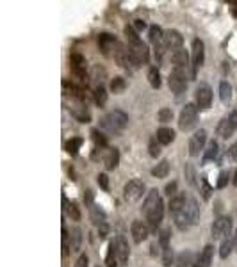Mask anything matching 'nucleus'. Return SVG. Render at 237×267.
<instances>
[{
    "label": "nucleus",
    "instance_id": "obj_54",
    "mask_svg": "<svg viewBox=\"0 0 237 267\" xmlns=\"http://www.w3.org/2000/svg\"><path fill=\"white\" fill-rule=\"evenodd\" d=\"M107 235H109V224L107 222H103V224H100L98 226V237L100 239H105Z\"/></svg>",
    "mask_w": 237,
    "mask_h": 267
},
{
    "label": "nucleus",
    "instance_id": "obj_45",
    "mask_svg": "<svg viewBox=\"0 0 237 267\" xmlns=\"http://www.w3.org/2000/svg\"><path fill=\"white\" fill-rule=\"evenodd\" d=\"M157 118H159V121H161V123H168V121L173 120V111H171V109H168V107H164V109H161V111H159Z\"/></svg>",
    "mask_w": 237,
    "mask_h": 267
},
{
    "label": "nucleus",
    "instance_id": "obj_11",
    "mask_svg": "<svg viewBox=\"0 0 237 267\" xmlns=\"http://www.w3.org/2000/svg\"><path fill=\"white\" fill-rule=\"evenodd\" d=\"M216 130H218V135H221L223 139L232 137L234 132L237 130V111H232L228 116H225Z\"/></svg>",
    "mask_w": 237,
    "mask_h": 267
},
{
    "label": "nucleus",
    "instance_id": "obj_14",
    "mask_svg": "<svg viewBox=\"0 0 237 267\" xmlns=\"http://www.w3.org/2000/svg\"><path fill=\"white\" fill-rule=\"evenodd\" d=\"M116 44H118V40L112 34H109V32H102V34L98 36V48L100 52H102V55H105V57H111L112 53H114Z\"/></svg>",
    "mask_w": 237,
    "mask_h": 267
},
{
    "label": "nucleus",
    "instance_id": "obj_39",
    "mask_svg": "<svg viewBox=\"0 0 237 267\" xmlns=\"http://www.w3.org/2000/svg\"><path fill=\"white\" fill-rule=\"evenodd\" d=\"M111 91L114 94H121L123 91H125V88H127V82H125V79L123 77H114V79L111 80Z\"/></svg>",
    "mask_w": 237,
    "mask_h": 267
},
{
    "label": "nucleus",
    "instance_id": "obj_20",
    "mask_svg": "<svg viewBox=\"0 0 237 267\" xmlns=\"http://www.w3.org/2000/svg\"><path fill=\"white\" fill-rule=\"evenodd\" d=\"M112 57H114V61H116L118 66L129 68V46H125L123 43L118 41L116 48H114V53H112Z\"/></svg>",
    "mask_w": 237,
    "mask_h": 267
},
{
    "label": "nucleus",
    "instance_id": "obj_53",
    "mask_svg": "<svg viewBox=\"0 0 237 267\" xmlns=\"http://www.w3.org/2000/svg\"><path fill=\"white\" fill-rule=\"evenodd\" d=\"M166 194L170 196V198H173V196H177L179 194V192H177V182H171V183H168V185H166Z\"/></svg>",
    "mask_w": 237,
    "mask_h": 267
},
{
    "label": "nucleus",
    "instance_id": "obj_32",
    "mask_svg": "<svg viewBox=\"0 0 237 267\" xmlns=\"http://www.w3.org/2000/svg\"><path fill=\"white\" fill-rule=\"evenodd\" d=\"M90 218H91V221H93V224H96V226H100V224H103L105 222V212H103L100 207H96V205H93L90 209Z\"/></svg>",
    "mask_w": 237,
    "mask_h": 267
},
{
    "label": "nucleus",
    "instance_id": "obj_34",
    "mask_svg": "<svg viewBox=\"0 0 237 267\" xmlns=\"http://www.w3.org/2000/svg\"><path fill=\"white\" fill-rule=\"evenodd\" d=\"M168 173H170V162H168L166 159L161 160V162L152 169V175L155 178H166L168 177Z\"/></svg>",
    "mask_w": 237,
    "mask_h": 267
},
{
    "label": "nucleus",
    "instance_id": "obj_44",
    "mask_svg": "<svg viewBox=\"0 0 237 267\" xmlns=\"http://www.w3.org/2000/svg\"><path fill=\"white\" fill-rule=\"evenodd\" d=\"M170 237H171V230H170V228H164V230L159 233V246H161L162 249L170 248Z\"/></svg>",
    "mask_w": 237,
    "mask_h": 267
},
{
    "label": "nucleus",
    "instance_id": "obj_60",
    "mask_svg": "<svg viewBox=\"0 0 237 267\" xmlns=\"http://www.w3.org/2000/svg\"><path fill=\"white\" fill-rule=\"evenodd\" d=\"M232 14H234V18H237V7L232 9Z\"/></svg>",
    "mask_w": 237,
    "mask_h": 267
},
{
    "label": "nucleus",
    "instance_id": "obj_43",
    "mask_svg": "<svg viewBox=\"0 0 237 267\" xmlns=\"http://www.w3.org/2000/svg\"><path fill=\"white\" fill-rule=\"evenodd\" d=\"M161 148H162V144L159 141H157V137L153 135L152 139H150V144H148V150H150V155L153 157V159H157V157L161 155Z\"/></svg>",
    "mask_w": 237,
    "mask_h": 267
},
{
    "label": "nucleus",
    "instance_id": "obj_15",
    "mask_svg": "<svg viewBox=\"0 0 237 267\" xmlns=\"http://www.w3.org/2000/svg\"><path fill=\"white\" fill-rule=\"evenodd\" d=\"M130 233H132V239H134L136 244H141L150 235V226L143 221H134L130 226Z\"/></svg>",
    "mask_w": 237,
    "mask_h": 267
},
{
    "label": "nucleus",
    "instance_id": "obj_31",
    "mask_svg": "<svg viewBox=\"0 0 237 267\" xmlns=\"http://www.w3.org/2000/svg\"><path fill=\"white\" fill-rule=\"evenodd\" d=\"M73 116H75L77 121H81V123H90L91 121V114L90 111H88V105H82V103H79V105L73 109Z\"/></svg>",
    "mask_w": 237,
    "mask_h": 267
},
{
    "label": "nucleus",
    "instance_id": "obj_10",
    "mask_svg": "<svg viewBox=\"0 0 237 267\" xmlns=\"http://www.w3.org/2000/svg\"><path fill=\"white\" fill-rule=\"evenodd\" d=\"M144 192V182L139 180V178H132L130 182L125 183V189H123V194H125V200L134 203V201L141 200Z\"/></svg>",
    "mask_w": 237,
    "mask_h": 267
},
{
    "label": "nucleus",
    "instance_id": "obj_47",
    "mask_svg": "<svg viewBox=\"0 0 237 267\" xmlns=\"http://www.w3.org/2000/svg\"><path fill=\"white\" fill-rule=\"evenodd\" d=\"M228 180H230V171H227V169H225V171H221V173H219V178H218V182H216V187H218V189H225V187L228 185Z\"/></svg>",
    "mask_w": 237,
    "mask_h": 267
},
{
    "label": "nucleus",
    "instance_id": "obj_57",
    "mask_svg": "<svg viewBox=\"0 0 237 267\" xmlns=\"http://www.w3.org/2000/svg\"><path fill=\"white\" fill-rule=\"evenodd\" d=\"M134 29H136V32L144 31V29H146V23H144L143 20H136V22H134Z\"/></svg>",
    "mask_w": 237,
    "mask_h": 267
},
{
    "label": "nucleus",
    "instance_id": "obj_25",
    "mask_svg": "<svg viewBox=\"0 0 237 267\" xmlns=\"http://www.w3.org/2000/svg\"><path fill=\"white\" fill-rule=\"evenodd\" d=\"M186 203H188V198H186V194H182V192H179L177 196L170 198V205H168V207H170L171 216H177V214L186 207Z\"/></svg>",
    "mask_w": 237,
    "mask_h": 267
},
{
    "label": "nucleus",
    "instance_id": "obj_5",
    "mask_svg": "<svg viewBox=\"0 0 237 267\" xmlns=\"http://www.w3.org/2000/svg\"><path fill=\"white\" fill-rule=\"evenodd\" d=\"M198 123V107L196 103H186L182 107L179 116V129L188 132V130H192Z\"/></svg>",
    "mask_w": 237,
    "mask_h": 267
},
{
    "label": "nucleus",
    "instance_id": "obj_58",
    "mask_svg": "<svg viewBox=\"0 0 237 267\" xmlns=\"http://www.w3.org/2000/svg\"><path fill=\"white\" fill-rule=\"evenodd\" d=\"M150 249H152V255H153V257H155V255H157V251H155V249H157V244H155V242H153V244L150 246Z\"/></svg>",
    "mask_w": 237,
    "mask_h": 267
},
{
    "label": "nucleus",
    "instance_id": "obj_35",
    "mask_svg": "<svg viewBox=\"0 0 237 267\" xmlns=\"http://www.w3.org/2000/svg\"><path fill=\"white\" fill-rule=\"evenodd\" d=\"M107 77V71L103 70L100 66H95L93 71H91V79H93V84L95 88H98V86H103V80Z\"/></svg>",
    "mask_w": 237,
    "mask_h": 267
},
{
    "label": "nucleus",
    "instance_id": "obj_37",
    "mask_svg": "<svg viewBox=\"0 0 237 267\" xmlns=\"http://www.w3.org/2000/svg\"><path fill=\"white\" fill-rule=\"evenodd\" d=\"M82 144H84V139H82V137H72L70 141L66 142V146H64V148H66V151L70 153V155H77Z\"/></svg>",
    "mask_w": 237,
    "mask_h": 267
},
{
    "label": "nucleus",
    "instance_id": "obj_56",
    "mask_svg": "<svg viewBox=\"0 0 237 267\" xmlns=\"http://www.w3.org/2000/svg\"><path fill=\"white\" fill-rule=\"evenodd\" d=\"M84 201H86V205H88V207H93V191H90V189H88V191H86V194H84Z\"/></svg>",
    "mask_w": 237,
    "mask_h": 267
},
{
    "label": "nucleus",
    "instance_id": "obj_13",
    "mask_svg": "<svg viewBox=\"0 0 237 267\" xmlns=\"http://www.w3.org/2000/svg\"><path fill=\"white\" fill-rule=\"evenodd\" d=\"M162 44H164L166 50H170L171 53L177 52V50L182 48L184 44V38L179 31H175V29H170V31L164 32V40H162Z\"/></svg>",
    "mask_w": 237,
    "mask_h": 267
},
{
    "label": "nucleus",
    "instance_id": "obj_46",
    "mask_svg": "<svg viewBox=\"0 0 237 267\" xmlns=\"http://www.w3.org/2000/svg\"><path fill=\"white\" fill-rule=\"evenodd\" d=\"M70 251H72V248H70V231L63 226V257H68Z\"/></svg>",
    "mask_w": 237,
    "mask_h": 267
},
{
    "label": "nucleus",
    "instance_id": "obj_49",
    "mask_svg": "<svg viewBox=\"0 0 237 267\" xmlns=\"http://www.w3.org/2000/svg\"><path fill=\"white\" fill-rule=\"evenodd\" d=\"M186 178H188V182L191 185H196V173H194V168L191 164L186 166Z\"/></svg>",
    "mask_w": 237,
    "mask_h": 267
},
{
    "label": "nucleus",
    "instance_id": "obj_1",
    "mask_svg": "<svg viewBox=\"0 0 237 267\" xmlns=\"http://www.w3.org/2000/svg\"><path fill=\"white\" fill-rule=\"evenodd\" d=\"M198 219H200V207H198L196 200L194 198H188V203L180 210L177 216H173V221L177 224L179 230H189L192 224H196Z\"/></svg>",
    "mask_w": 237,
    "mask_h": 267
},
{
    "label": "nucleus",
    "instance_id": "obj_50",
    "mask_svg": "<svg viewBox=\"0 0 237 267\" xmlns=\"http://www.w3.org/2000/svg\"><path fill=\"white\" fill-rule=\"evenodd\" d=\"M164 44H155V46H153V55H155V61L157 62H161L162 61V57H164Z\"/></svg>",
    "mask_w": 237,
    "mask_h": 267
},
{
    "label": "nucleus",
    "instance_id": "obj_6",
    "mask_svg": "<svg viewBox=\"0 0 237 267\" xmlns=\"http://www.w3.org/2000/svg\"><path fill=\"white\" fill-rule=\"evenodd\" d=\"M203 62H205V44L200 38L196 40H192L191 44V77L194 79L196 77V71L198 68L203 66Z\"/></svg>",
    "mask_w": 237,
    "mask_h": 267
},
{
    "label": "nucleus",
    "instance_id": "obj_2",
    "mask_svg": "<svg viewBox=\"0 0 237 267\" xmlns=\"http://www.w3.org/2000/svg\"><path fill=\"white\" fill-rule=\"evenodd\" d=\"M127 125H129V116L121 109H114V111L107 112L100 120V129L105 130L107 134H112V135H120Z\"/></svg>",
    "mask_w": 237,
    "mask_h": 267
},
{
    "label": "nucleus",
    "instance_id": "obj_40",
    "mask_svg": "<svg viewBox=\"0 0 237 267\" xmlns=\"http://www.w3.org/2000/svg\"><path fill=\"white\" fill-rule=\"evenodd\" d=\"M91 135H93L95 148H102V150H105V146H107V137H105L98 129L91 130Z\"/></svg>",
    "mask_w": 237,
    "mask_h": 267
},
{
    "label": "nucleus",
    "instance_id": "obj_4",
    "mask_svg": "<svg viewBox=\"0 0 237 267\" xmlns=\"http://www.w3.org/2000/svg\"><path fill=\"white\" fill-rule=\"evenodd\" d=\"M70 68H72V73L75 77L77 84L86 88L88 82H90V77H88V61L82 53L79 52H72L70 53Z\"/></svg>",
    "mask_w": 237,
    "mask_h": 267
},
{
    "label": "nucleus",
    "instance_id": "obj_17",
    "mask_svg": "<svg viewBox=\"0 0 237 267\" xmlns=\"http://www.w3.org/2000/svg\"><path fill=\"white\" fill-rule=\"evenodd\" d=\"M116 251H118V262H120V266H127L129 257H130V248L123 235L116 237Z\"/></svg>",
    "mask_w": 237,
    "mask_h": 267
},
{
    "label": "nucleus",
    "instance_id": "obj_52",
    "mask_svg": "<svg viewBox=\"0 0 237 267\" xmlns=\"http://www.w3.org/2000/svg\"><path fill=\"white\" fill-rule=\"evenodd\" d=\"M75 267H90V258H88V255H86V253H82L81 257L77 258Z\"/></svg>",
    "mask_w": 237,
    "mask_h": 267
},
{
    "label": "nucleus",
    "instance_id": "obj_30",
    "mask_svg": "<svg viewBox=\"0 0 237 267\" xmlns=\"http://www.w3.org/2000/svg\"><path fill=\"white\" fill-rule=\"evenodd\" d=\"M148 40H150V43L155 46V44H161L162 40H164V31H162L159 25H152L150 29H148Z\"/></svg>",
    "mask_w": 237,
    "mask_h": 267
},
{
    "label": "nucleus",
    "instance_id": "obj_26",
    "mask_svg": "<svg viewBox=\"0 0 237 267\" xmlns=\"http://www.w3.org/2000/svg\"><path fill=\"white\" fill-rule=\"evenodd\" d=\"M155 137L162 146H168V144H171L175 141V132L171 129H168V127H161V129L157 130Z\"/></svg>",
    "mask_w": 237,
    "mask_h": 267
},
{
    "label": "nucleus",
    "instance_id": "obj_8",
    "mask_svg": "<svg viewBox=\"0 0 237 267\" xmlns=\"http://www.w3.org/2000/svg\"><path fill=\"white\" fill-rule=\"evenodd\" d=\"M168 86L175 94H180L188 89V70H173L168 79Z\"/></svg>",
    "mask_w": 237,
    "mask_h": 267
},
{
    "label": "nucleus",
    "instance_id": "obj_22",
    "mask_svg": "<svg viewBox=\"0 0 237 267\" xmlns=\"http://www.w3.org/2000/svg\"><path fill=\"white\" fill-rule=\"evenodd\" d=\"M212 258H214V246L207 244L205 248L201 249V253L198 255L196 262H194V267H210Z\"/></svg>",
    "mask_w": 237,
    "mask_h": 267
},
{
    "label": "nucleus",
    "instance_id": "obj_33",
    "mask_svg": "<svg viewBox=\"0 0 237 267\" xmlns=\"http://www.w3.org/2000/svg\"><path fill=\"white\" fill-rule=\"evenodd\" d=\"M91 94H93V102L96 103V105H98V107L105 105V102H107V91H105V88H103V86L95 88Z\"/></svg>",
    "mask_w": 237,
    "mask_h": 267
},
{
    "label": "nucleus",
    "instance_id": "obj_9",
    "mask_svg": "<svg viewBox=\"0 0 237 267\" xmlns=\"http://www.w3.org/2000/svg\"><path fill=\"white\" fill-rule=\"evenodd\" d=\"M207 148V130L200 129L192 134L189 139V155L198 157L200 153H203Z\"/></svg>",
    "mask_w": 237,
    "mask_h": 267
},
{
    "label": "nucleus",
    "instance_id": "obj_12",
    "mask_svg": "<svg viewBox=\"0 0 237 267\" xmlns=\"http://www.w3.org/2000/svg\"><path fill=\"white\" fill-rule=\"evenodd\" d=\"M194 103H196L198 109L201 111H207L212 103V89L209 84H200L194 91Z\"/></svg>",
    "mask_w": 237,
    "mask_h": 267
},
{
    "label": "nucleus",
    "instance_id": "obj_29",
    "mask_svg": "<svg viewBox=\"0 0 237 267\" xmlns=\"http://www.w3.org/2000/svg\"><path fill=\"white\" fill-rule=\"evenodd\" d=\"M234 248H236V239H234V235H228L227 239H223V242L219 246V257L228 258Z\"/></svg>",
    "mask_w": 237,
    "mask_h": 267
},
{
    "label": "nucleus",
    "instance_id": "obj_16",
    "mask_svg": "<svg viewBox=\"0 0 237 267\" xmlns=\"http://www.w3.org/2000/svg\"><path fill=\"white\" fill-rule=\"evenodd\" d=\"M162 219H164V201L161 200V203L157 205L155 209L146 216V222H148V226H150V230L157 231V228L161 226Z\"/></svg>",
    "mask_w": 237,
    "mask_h": 267
},
{
    "label": "nucleus",
    "instance_id": "obj_19",
    "mask_svg": "<svg viewBox=\"0 0 237 267\" xmlns=\"http://www.w3.org/2000/svg\"><path fill=\"white\" fill-rule=\"evenodd\" d=\"M118 164H120V151L118 148H107V150L103 151V166L107 171H112V169H116Z\"/></svg>",
    "mask_w": 237,
    "mask_h": 267
},
{
    "label": "nucleus",
    "instance_id": "obj_41",
    "mask_svg": "<svg viewBox=\"0 0 237 267\" xmlns=\"http://www.w3.org/2000/svg\"><path fill=\"white\" fill-rule=\"evenodd\" d=\"M191 264H192V253L189 251V249L182 251V253L177 257V266L179 267H189Z\"/></svg>",
    "mask_w": 237,
    "mask_h": 267
},
{
    "label": "nucleus",
    "instance_id": "obj_21",
    "mask_svg": "<svg viewBox=\"0 0 237 267\" xmlns=\"http://www.w3.org/2000/svg\"><path fill=\"white\" fill-rule=\"evenodd\" d=\"M161 194H159V191H157V189H152V191L148 192L146 194V198H144V203H143V214L144 216H148V214L152 212L153 209H155L157 205L161 203Z\"/></svg>",
    "mask_w": 237,
    "mask_h": 267
},
{
    "label": "nucleus",
    "instance_id": "obj_38",
    "mask_svg": "<svg viewBox=\"0 0 237 267\" xmlns=\"http://www.w3.org/2000/svg\"><path fill=\"white\" fill-rule=\"evenodd\" d=\"M148 82H150V86L153 89L161 88V73H159V68L157 66H152L148 70Z\"/></svg>",
    "mask_w": 237,
    "mask_h": 267
},
{
    "label": "nucleus",
    "instance_id": "obj_48",
    "mask_svg": "<svg viewBox=\"0 0 237 267\" xmlns=\"http://www.w3.org/2000/svg\"><path fill=\"white\" fill-rule=\"evenodd\" d=\"M175 262V255H173V249L168 248L164 249V255H162V264H164L166 267H171Z\"/></svg>",
    "mask_w": 237,
    "mask_h": 267
},
{
    "label": "nucleus",
    "instance_id": "obj_55",
    "mask_svg": "<svg viewBox=\"0 0 237 267\" xmlns=\"http://www.w3.org/2000/svg\"><path fill=\"white\" fill-rule=\"evenodd\" d=\"M227 157L230 160H237V141L234 142L232 146H230V150L227 151Z\"/></svg>",
    "mask_w": 237,
    "mask_h": 267
},
{
    "label": "nucleus",
    "instance_id": "obj_61",
    "mask_svg": "<svg viewBox=\"0 0 237 267\" xmlns=\"http://www.w3.org/2000/svg\"><path fill=\"white\" fill-rule=\"evenodd\" d=\"M234 239H236V248H237V231H236V235H234Z\"/></svg>",
    "mask_w": 237,
    "mask_h": 267
},
{
    "label": "nucleus",
    "instance_id": "obj_36",
    "mask_svg": "<svg viewBox=\"0 0 237 267\" xmlns=\"http://www.w3.org/2000/svg\"><path fill=\"white\" fill-rule=\"evenodd\" d=\"M230 98H232V86L228 84L227 80H223V82L219 84V100L223 103H228Z\"/></svg>",
    "mask_w": 237,
    "mask_h": 267
},
{
    "label": "nucleus",
    "instance_id": "obj_42",
    "mask_svg": "<svg viewBox=\"0 0 237 267\" xmlns=\"http://www.w3.org/2000/svg\"><path fill=\"white\" fill-rule=\"evenodd\" d=\"M200 192H201V198H203V200H210V194H212V187H210L207 177H201L200 178Z\"/></svg>",
    "mask_w": 237,
    "mask_h": 267
},
{
    "label": "nucleus",
    "instance_id": "obj_7",
    "mask_svg": "<svg viewBox=\"0 0 237 267\" xmlns=\"http://www.w3.org/2000/svg\"><path fill=\"white\" fill-rule=\"evenodd\" d=\"M232 231V219L228 216H219L214 219L212 226H210V233H212V239H227Z\"/></svg>",
    "mask_w": 237,
    "mask_h": 267
},
{
    "label": "nucleus",
    "instance_id": "obj_59",
    "mask_svg": "<svg viewBox=\"0 0 237 267\" xmlns=\"http://www.w3.org/2000/svg\"><path fill=\"white\" fill-rule=\"evenodd\" d=\"M232 183L237 187V169H236V173H234V178H232Z\"/></svg>",
    "mask_w": 237,
    "mask_h": 267
},
{
    "label": "nucleus",
    "instance_id": "obj_27",
    "mask_svg": "<svg viewBox=\"0 0 237 267\" xmlns=\"http://www.w3.org/2000/svg\"><path fill=\"white\" fill-rule=\"evenodd\" d=\"M105 266L107 267L120 266V262H118V251H116V239H112L111 242H109L107 255H105Z\"/></svg>",
    "mask_w": 237,
    "mask_h": 267
},
{
    "label": "nucleus",
    "instance_id": "obj_24",
    "mask_svg": "<svg viewBox=\"0 0 237 267\" xmlns=\"http://www.w3.org/2000/svg\"><path fill=\"white\" fill-rule=\"evenodd\" d=\"M63 209L64 212L72 218V221H81L82 214H81V209H79V205H77V201H68L66 196H63Z\"/></svg>",
    "mask_w": 237,
    "mask_h": 267
},
{
    "label": "nucleus",
    "instance_id": "obj_3",
    "mask_svg": "<svg viewBox=\"0 0 237 267\" xmlns=\"http://www.w3.org/2000/svg\"><path fill=\"white\" fill-rule=\"evenodd\" d=\"M150 61V50H148L146 43H143V40L129 41V64H132L134 68L144 66Z\"/></svg>",
    "mask_w": 237,
    "mask_h": 267
},
{
    "label": "nucleus",
    "instance_id": "obj_23",
    "mask_svg": "<svg viewBox=\"0 0 237 267\" xmlns=\"http://www.w3.org/2000/svg\"><path fill=\"white\" fill-rule=\"evenodd\" d=\"M219 155V144L218 141H209L207 142V148L205 151H203V155H201V164H209V162H212V160H216Z\"/></svg>",
    "mask_w": 237,
    "mask_h": 267
},
{
    "label": "nucleus",
    "instance_id": "obj_18",
    "mask_svg": "<svg viewBox=\"0 0 237 267\" xmlns=\"http://www.w3.org/2000/svg\"><path fill=\"white\" fill-rule=\"evenodd\" d=\"M171 62H173V70H188L189 68V53L188 50H177L171 53Z\"/></svg>",
    "mask_w": 237,
    "mask_h": 267
},
{
    "label": "nucleus",
    "instance_id": "obj_28",
    "mask_svg": "<svg viewBox=\"0 0 237 267\" xmlns=\"http://www.w3.org/2000/svg\"><path fill=\"white\" fill-rule=\"evenodd\" d=\"M82 246V230L81 228H73L70 231V248H72V253H79Z\"/></svg>",
    "mask_w": 237,
    "mask_h": 267
},
{
    "label": "nucleus",
    "instance_id": "obj_51",
    "mask_svg": "<svg viewBox=\"0 0 237 267\" xmlns=\"http://www.w3.org/2000/svg\"><path fill=\"white\" fill-rule=\"evenodd\" d=\"M98 185L102 187L103 191H109V177L105 173L98 175Z\"/></svg>",
    "mask_w": 237,
    "mask_h": 267
}]
</instances>
